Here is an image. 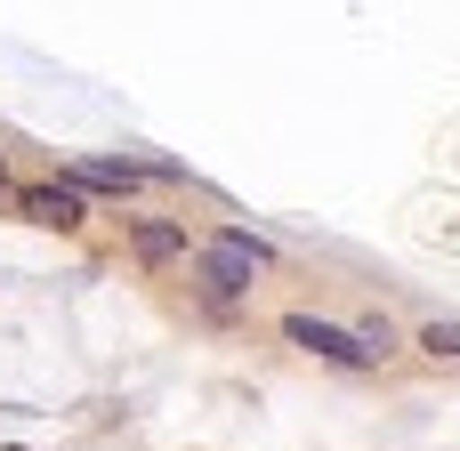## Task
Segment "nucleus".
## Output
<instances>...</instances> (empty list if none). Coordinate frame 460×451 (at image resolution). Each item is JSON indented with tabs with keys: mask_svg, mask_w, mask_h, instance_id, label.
<instances>
[{
	"mask_svg": "<svg viewBox=\"0 0 460 451\" xmlns=\"http://www.w3.org/2000/svg\"><path fill=\"white\" fill-rule=\"evenodd\" d=\"M267 266H275V242H267V234H251V226H218L210 242H194V282H202V299H210V307L251 299Z\"/></svg>",
	"mask_w": 460,
	"mask_h": 451,
	"instance_id": "f257e3e1",
	"label": "nucleus"
},
{
	"mask_svg": "<svg viewBox=\"0 0 460 451\" xmlns=\"http://www.w3.org/2000/svg\"><path fill=\"white\" fill-rule=\"evenodd\" d=\"M146 178H154L146 161H113V153H65V186H73L81 202H89V194H113V202H129Z\"/></svg>",
	"mask_w": 460,
	"mask_h": 451,
	"instance_id": "f03ea898",
	"label": "nucleus"
},
{
	"mask_svg": "<svg viewBox=\"0 0 460 451\" xmlns=\"http://www.w3.org/2000/svg\"><path fill=\"white\" fill-rule=\"evenodd\" d=\"M283 339H291L299 355H315V363H340V371H372V355L356 347V331H340V323H323V315H283Z\"/></svg>",
	"mask_w": 460,
	"mask_h": 451,
	"instance_id": "7ed1b4c3",
	"label": "nucleus"
},
{
	"mask_svg": "<svg viewBox=\"0 0 460 451\" xmlns=\"http://www.w3.org/2000/svg\"><path fill=\"white\" fill-rule=\"evenodd\" d=\"M16 210H24L32 226H49V234H73V226L89 218V202H81L65 178H32V186H16Z\"/></svg>",
	"mask_w": 460,
	"mask_h": 451,
	"instance_id": "20e7f679",
	"label": "nucleus"
},
{
	"mask_svg": "<svg viewBox=\"0 0 460 451\" xmlns=\"http://www.w3.org/2000/svg\"><path fill=\"white\" fill-rule=\"evenodd\" d=\"M129 250H137L146 266H170V258H186V226H170V218H129Z\"/></svg>",
	"mask_w": 460,
	"mask_h": 451,
	"instance_id": "39448f33",
	"label": "nucleus"
},
{
	"mask_svg": "<svg viewBox=\"0 0 460 451\" xmlns=\"http://www.w3.org/2000/svg\"><path fill=\"white\" fill-rule=\"evenodd\" d=\"M420 355H437V363H460V315H437V323H420V339H412Z\"/></svg>",
	"mask_w": 460,
	"mask_h": 451,
	"instance_id": "423d86ee",
	"label": "nucleus"
},
{
	"mask_svg": "<svg viewBox=\"0 0 460 451\" xmlns=\"http://www.w3.org/2000/svg\"><path fill=\"white\" fill-rule=\"evenodd\" d=\"M0 186H8V153H0Z\"/></svg>",
	"mask_w": 460,
	"mask_h": 451,
	"instance_id": "0eeeda50",
	"label": "nucleus"
}]
</instances>
